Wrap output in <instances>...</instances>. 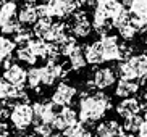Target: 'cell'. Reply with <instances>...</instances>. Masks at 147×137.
<instances>
[{
	"instance_id": "6da1fadb",
	"label": "cell",
	"mask_w": 147,
	"mask_h": 137,
	"mask_svg": "<svg viewBox=\"0 0 147 137\" xmlns=\"http://www.w3.org/2000/svg\"><path fill=\"white\" fill-rule=\"evenodd\" d=\"M79 121L87 128L95 126L112 108V100L108 95H105L102 90H92V92H84L79 99Z\"/></svg>"
},
{
	"instance_id": "7a4b0ae2",
	"label": "cell",
	"mask_w": 147,
	"mask_h": 137,
	"mask_svg": "<svg viewBox=\"0 0 147 137\" xmlns=\"http://www.w3.org/2000/svg\"><path fill=\"white\" fill-rule=\"evenodd\" d=\"M10 123L16 131L20 132H26V129L32 126V105L28 102H15L11 105V110L8 113Z\"/></svg>"
},
{
	"instance_id": "3957f363",
	"label": "cell",
	"mask_w": 147,
	"mask_h": 137,
	"mask_svg": "<svg viewBox=\"0 0 147 137\" xmlns=\"http://www.w3.org/2000/svg\"><path fill=\"white\" fill-rule=\"evenodd\" d=\"M115 82H117V71L110 66H102L92 73L91 81H87L86 86L89 90H105L112 87Z\"/></svg>"
},
{
	"instance_id": "277c9868",
	"label": "cell",
	"mask_w": 147,
	"mask_h": 137,
	"mask_svg": "<svg viewBox=\"0 0 147 137\" xmlns=\"http://www.w3.org/2000/svg\"><path fill=\"white\" fill-rule=\"evenodd\" d=\"M2 64H3V81H7L10 86H13V87L24 89V86H26V76H28L26 69L23 68L21 64L11 61V58L5 60Z\"/></svg>"
},
{
	"instance_id": "5b68a950",
	"label": "cell",
	"mask_w": 147,
	"mask_h": 137,
	"mask_svg": "<svg viewBox=\"0 0 147 137\" xmlns=\"http://www.w3.org/2000/svg\"><path fill=\"white\" fill-rule=\"evenodd\" d=\"M68 29L71 31V34L76 39H86L91 36L92 32V23L87 18V13L78 10L69 16V23H68Z\"/></svg>"
},
{
	"instance_id": "8992f818",
	"label": "cell",
	"mask_w": 147,
	"mask_h": 137,
	"mask_svg": "<svg viewBox=\"0 0 147 137\" xmlns=\"http://www.w3.org/2000/svg\"><path fill=\"white\" fill-rule=\"evenodd\" d=\"M60 107L55 105V103L50 100V102H34L32 103V115H34V120H32V126L39 124V123H47V124H52L55 115L58 113Z\"/></svg>"
},
{
	"instance_id": "52a82bcc",
	"label": "cell",
	"mask_w": 147,
	"mask_h": 137,
	"mask_svg": "<svg viewBox=\"0 0 147 137\" xmlns=\"http://www.w3.org/2000/svg\"><path fill=\"white\" fill-rule=\"evenodd\" d=\"M40 74H42V86L52 87L66 76V69L60 61H47L44 66H40Z\"/></svg>"
},
{
	"instance_id": "ba28073f",
	"label": "cell",
	"mask_w": 147,
	"mask_h": 137,
	"mask_svg": "<svg viewBox=\"0 0 147 137\" xmlns=\"http://www.w3.org/2000/svg\"><path fill=\"white\" fill-rule=\"evenodd\" d=\"M102 52H104V60L105 61H120L121 60V44L118 36L115 34H104L99 39Z\"/></svg>"
},
{
	"instance_id": "9c48e42d",
	"label": "cell",
	"mask_w": 147,
	"mask_h": 137,
	"mask_svg": "<svg viewBox=\"0 0 147 137\" xmlns=\"http://www.w3.org/2000/svg\"><path fill=\"white\" fill-rule=\"evenodd\" d=\"M76 95H78V89H76L73 84L61 81V82H58L57 87L53 89L50 100H52L55 105H58V107H68V105L73 103Z\"/></svg>"
},
{
	"instance_id": "30bf717a",
	"label": "cell",
	"mask_w": 147,
	"mask_h": 137,
	"mask_svg": "<svg viewBox=\"0 0 147 137\" xmlns=\"http://www.w3.org/2000/svg\"><path fill=\"white\" fill-rule=\"evenodd\" d=\"M76 123H79L78 111L74 108H71V105H68V107H60L58 113L55 115V118L52 121V128L57 129L58 132H63L68 128L74 126Z\"/></svg>"
},
{
	"instance_id": "8fae6325",
	"label": "cell",
	"mask_w": 147,
	"mask_h": 137,
	"mask_svg": "<svg viewBox=\"0 0 147 137\" xmlns=\"http://www.w3.org/2000/svg\"><path fill=\"white\" fill-rule=\"evenodd\" d=\"M92 28L99 36L108 34L112 31V19L102 7H94V10H92Z\"/></svg>"
},
{
	"instance_id": "7c38bea8",
	"label": "cell",
	"mask_w": 147,
	"mask_h": 137,
	"mask_svg": "<svg viewBox=\"0 0 147 137\" xmlns=\"http://www.w3.org/2000/svg\"><path fill=\"white\" fill-rule=\"evenodd\" d=\"M141 108H142V103L138 97H126V99H121L120 102L117 103V115L121 116L123 120L129 118V116L139 115L141 113Z\"/></svg>"
},
{
	"instance_id": "4fadbf2b",
	"label": "cell",
	"mask_w": 147,
	"mask_h": 137,
	"mask_svg": "<svg viewBox=\"0 0 147 137\" xmlns=\"http://www.w3.org/2000/svg\"><path fill=\"white\" fill-rule=\"evenodd\" d=\"M141 90V82L138 79H120L115 82V95L120 99L134 97Z\"/></svg>"
},
{
	"instance_id": "5bb4252c",
	"label": "cell",
	"mask_w": 147,
	"mask_h": 137,
	"mask_svg": "<svg viewBox=\"0 0 147 137\" xmlns=\"http://www.w3.org/2000/svg\"><path fill=\"white\" fill-rule=\"evenodd\" d=\"M126 60L131 63L133 66L134 73H136V77H138V81L141 82V86H142L144 82L147 81V53H136V55H131L129 58H126Z\"/></svg>"
},
{
	"instance_id": "9a60e30c",
	"label": "cell",
	"mask_w": 147,
	"mask_h": 137,
	"mask_svg": "<svg viewBox=\"0 0 147 137\" xmlns=\"http://www.w3.org/2000/svg\"><path fill=\"white\" fill-rule=\"evenodd\" d=\"M16 18H18V21L21 23L23 26L34 24V23L39 19L37 8H36V2H29V0H26V3L23 5V7H20Z\"/></svg>"
},
{
	"instance_id": "2e32d148",
	"label": "cell",
	"mask_w": 147,
	"mask_h": 137,
	"mask_svg": "<svg viewBox=\"0 0 147 137\" xmlns=\"http://www.w3.org/2000/svg\"><path fill=\"white\" fill-rule=\"evenodd\" d=\"M84 56H86L87 64H92V66H99V64L105 63L104 52H102V45H100L99 40L87 44L86 47H84Z\"/></svg>"
},
{
	"instance_id": "e0dca14e",
	"label": "cell",
	"mask_w": 147,
	"mask_h": 137,
	"mask_svg": "<svg viewBox=\"0 0 147 137\" xmlns=\"http://www.w3.org/2000/svg\"><path fill=\"white\" fill-rule=\"evenodd\" d=\"M123 131V126L117 120H105L97 124L95 137H117Z\"/></svg>"
},
{
	"instance_id": "ac0fdd59",
	"label": "cell",
	"mask_w": 147,
	"mask_h": 137,
	"mask_svg": "<svg viewBox=\"0 0 147 137\" xmlns=\"http://www.w3.org/2000/svg\"><path fill=\"white\" fill-rule=\"evenodd\" d=\"M66 29H68V24H66V23H63V21H52V24H50V28H49V31H47V34L44 36V40L58 44L61 39L68 34Z\"/></svg>"
},
{
	"instance_id": "d6986e66",
	"label": "cell",
	"mask_w": 147,
	"mask_h": 137,
	"mask_svg": "<svg viewBox=\"0 0 147 137\" xmlns=\"http://www.w3.org/2000/svg\"><path fill=\"white\" fill-rule=\"evenodd\" d=\"M28 45L36 53V56L42 58V60H47L49 55H50V50H52V42H47V40H44L40 37H32Z\"/></svg>"
},
{
	"instance_id": "ffe728a7",
	"label": "cell",
	"mask_w": 147,
	"mask_h": 137,
	"mask_svg": "<svg viewBox=\"0 0 147 137\" xmlns=\"http://www.w3.org/2000/svg\"><path fill=\"white\" fill-rule=\"evenodd\" d=\"M66 58H68L69 68L73 71H81V69H84L87 66L86 56H84V47H81V45H78Z\"/></svg>"
},
{
	"instance_id": "44dd1931",
	"label": "cell",
	"mask_w": 147,
	"mask_h": 137,
	"mask_svg": "<svg viewBox=\"0 0 147 137\" xmlns=\"http://www.w3.org/2000/svg\"><path fill=\"white\" fill-rule=\"evenodd\" d=\"M15 48H16V44H15L13 39L7 37V36H0V61L3 63L5 60H8V58H11V55H13Z\"/></svg>"
},
{
	"instance_id": "7402d4cb",
	"label": "cell",
	"mask_w": 147,
	"mask_h": 137,
	"mask_svg": "<svg viewBox=\"0 0 147 137\" xmlns=\"http://www.w3.org/2000/svg\"><path fill=\"white\" fill-rule=\"evenodd\" d=\"M16 58H18V61H21V63H26V64H29V66H34L36 63H37V56H36V53L32 50H31V47L29 45H20L18 47V50H16Z\"/></svg>"
},
{
	"instance_id": "603a6c76",
	"label": "cell",
	"mask_w": 147,
	"mask_h": 137,
	"mask_svg": "<svg viewBox=\"0 0 147 137\" xmlns=\"http://www.w3.org/2000/svg\"><path fill=\"white\" fill-rule=\"evenodd\" d=\"M26 86L32 90H37L42 86V74H40V66H31L28 69L26 76Z\"/></svg>"
},
{
	"instance_id": "cb8c5ba5",
	"label": "cell",
	"mask_w": 147,
	"mask_h": 137,
	"mask_svg": "<svg viewBox=\"0 0 147 137\" xmlns=\"http://www.w3.org/2000/svg\"><path fill=\"white\" fill-rule=\"evenodd\" d=\"M57 45H58V50H60V55L61 56H68L74 48L78 47V42H76V37H74L73 34H71V36L66 34L60 42L57 44Z\"/></svg>"
},
{
	"instance_id": "d4e9b609",
	"label": "cell",
	"mask_w": 147,
	"mask_h": 137,
	"mask_svg": "<svg viewBox=\"0 0 147 137\" xmlns=\"http://www.w3.org/2000/svg\"><path fill=\"white\" fill-rule=\"evenodd\" d=\"M63 136L65 137H92V132L89 131V128L86 124L76 123L74 126H71L66 131H63Z\"/></svg>"
},
{
	"instance_id": "484cf974",
	"label": "cell",
	"mask_w": 147,
	"mask_h": 137,
	"mask_svg": "<svg viewBox=\"0 0 147 137\" xmlns=\"http://www.w3.org/2000/svg\"><path fill=\"white\" fill-rule=\"evenodd\" d=\"M50 24H52V18H49V16L39 18V19L32 24V32H34V36H36V37L44 39V36L47 34Z\"/></svg>"
},
{
	"instance_id": "4316f807",
	"label": "cell",
	"mask_w": 147,
	"mask_h": 137,
	"mask_svg": "<svg viewBox=\"0 0 147 137\" xmlns=\"http://www.w3.org/2000/svg\"><path fill=\"white\" fill-rule=\"evenodd\" d=\"M142 121H144V118L141 115H134V116L126 118L121 126H123L125 131H128V132H131V134H136L138 132V129L141 128V124H142Z\"/></svg>"
},
{
	"instance_id": "83f0119b",
	"label": "cell",
	"mask_w": 147,
	"mask_h": 137,
	"mask_svg": "<svg viewBox=\"0 0 147 137\" xmlns=\"http://www.w3.org/2000/svg\"><path fill=\"white\" fill-rule=\"evenodd\" d=\"M128 7L129 13L134 16H147V0H131Z\"/></svg>"
},
{
	"instance_id": "f1b7e54d",
	"label": "cell",
	"mask_w": 147,
	"mask_h": 137,
	"mask_svg": "<svg viewBox=\"0 0 147 137\" xmlns=\"http://www.w3.org/2000/svg\"><path fill=\"white\" fill-rule=\"evenodd\" d=\"M15 44L16 45H26V44H29V40L32 37H34V32H32V29H26V28H21V29H18L16 32H15Z\"/></svg>"
},
{
	"instance_id": "f546056e",
	"label": "cell",
	"mask_w": 147,
	"mask_h": 137,
	"mask_svg": "<svg viewBox=\"0 0 147 137\" xmlns=\"http://www.w3.org/2000/svg\"><path fill=\"white\" fill-rule=\"evenodd\" d=\"M21 23L18 21V18H11V19H7L3 24L0 26V32L3 36H8V34H15L18 29H21Z\"/></svg>"
},
{
	"instance_id": "4dcf8cb0",
	"label": "cell",
	"mask_w": 147,
	"mask_h": 137,
	"mask_svg": "<svg viewBox=\"0 0 147 137\" xmlns=\"http://www.w3.org/2000/svg\"><path fill=\"white\" fill-rule=\"evenodd\" d=\"M136 34H138V31H136V28H134L131 23H126V24H123L121 28H118V36H120L123 40H126V42L133 40V39L136 37Z\"/></svg>"
},
{
	"instance_id": "1f68e13d",
	"label": "cell",
	"mask_w": 147,
	"mask_h": 137,
	"mask_svg": "<svg viewBox=\"0 0 147 137\" xmlns=\"http://www.w3.org/2000/svg\"><path fill=\"white\" fill-rule=\"evenodd\" d=\"M129 23L136 28L138 32H142L144 34L147 31V16H134V15H131Z\"/></svg>"
},
{
	"instance_id": "d6a6232c",
	"label": "cell",
	"mask_w": 147,
	"mask_h": 137,
	"mask_svg": "<svg viewBox=\"0 0 147 137\" xmlns=\"http://www.w3.org/2000/svg\"><path fill=\"white\" fill-rule=\"evenodd\" d=\"M34 134L37 137H47L49 134L53 132V128L52 124H47V123H39V124H34Z\"/></svg>"
},
{
	"instance_id": "836d02e7",
	"label": "cell",
	"mask_w": 147,
	"mask_h": 137,
	"mask_svg": "<svg viewBox=\"0 0 147 137\" xmlns=\"http://www.w3.org/2000/svg\"><path fill=\"white\" fill-rule=\"evenodd\" d=\"M138 137H147V120L142 121V124H141V128L138 129Z\"/></svg>"
},
{
	"instance_id": "e575fe53",
	"label": "cell",
	"mask_w": 147,
	"mask_h": 137,
	"mask_svg": "<svg viewBox=\"0 0 147 137\" xmlns=\"http://www.w3.org/2000/svg\"><path fill=\"white\" fill-rule=\"evenodd\" d=\"M141 111H142V115H144V120H147V99H144V102H142V108H141Z\"/></svg>"
},
{
	"instance_id": "d590c367",
	"label": "cell",
	"mask_w": 147,
	"mask_h": 137,
	"mask_svg": "<svg viewBox=\"0 0 147 137\" xmlns=\"http://www.w3.org/2000/svg\"><path fill=\"white\" fill-rule=\"evenodd\" d=\"M47 137H61V136H60L58 132H52V134H49Z\"/></svg>"
},
{
	"instance_id": "8d00e7d4",
	"label": "cell",
	"mask_w": 147,
	"mask_h": 137,
	"mask_svg": "<svg viewBox=\"0 0 147 137\" xmlns=\"http://www.w3.org/2000/svg\"><path fill=\"white\" fill-rule=\"evenodd\" d=\"M144 44H146V45H147V31H146V32H144Z\"/></svg>"
},
{
	"instance_id": "74e56055",
	"label": "cell",
	"mask_w": 147,
	"mask_h": 137,
	"mask_svg": "<svg viewBox=\"0 0 147 137\" xmlns=\"http://www.w3.org/2000/svg\"><path fill=\"white\" fill-rule=\"evenodd\" d=\"M5 2H7V0H0V7H2V5L5 3Z\"/></svg>"
},
{
	"instance_id": "f35d334b",
	"label": "cell",
	"mask_w": 147,
	"mask_h": 137,
	"mask_svg": "<svg viewBox=\"0 0 147 137\" xmlns=\"http://www.w3.org/2000/svg\"><path fill=\"white\" fill-rule=\"evenodd\" d=\"M29 2H39V0H29Z\"/></svg>"
},
{
	"instance_id": "ab89813d",
	"label": "cell",
	"mask_w": 147,
	"mask_h": 137,
	"mask_svg": "<svg viewBox=\"0 0 147 137\" xmlns=\"http://www.w3.org/2000/svg\"><path fill=\"white\" fill-rule=\"evenodd\" d=\"M117 137H118V136H117Z\"/></svg>"
}]
</instances>
